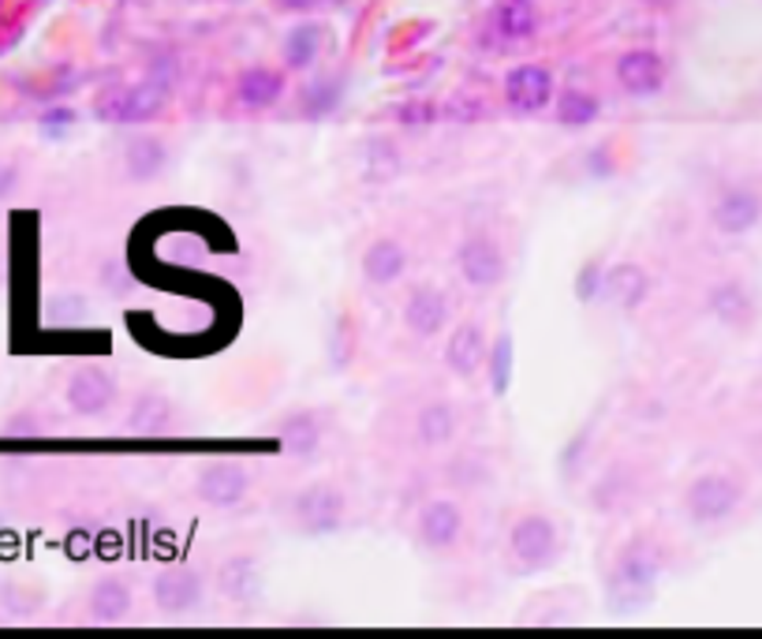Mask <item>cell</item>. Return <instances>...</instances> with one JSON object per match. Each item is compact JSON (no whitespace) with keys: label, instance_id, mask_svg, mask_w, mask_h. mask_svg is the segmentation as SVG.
<instances>
[{"label":"cell","instance_id":"1","mask_svg":"<svg viewBox=\"0 0 762 639\" xmlns=\"http://www.w3.org/2000/svg\"><path fill=\"white\" fill-rule=\"evenodd\" d=\"M662 572L665 550L654 535L639 531L632 539H625L606 569L609 606L620 609V614H632V609L647 606L654 598L658 584H662Z\"/></svg>","mask_w":762,"mask_h":639},{"label":"cell","instance_id":"2","mask_svg":"<svg viewBox=\"0 0 762 639\" xmlns=\"http://www.w3.org/2000/svg\"><path fill=\"white\" fill-rule=\"evenodd\" d=\"M744 502H748L744 475L729 472V467H707V472L688 478V486L681 494V513L692 528L714 531V528H726L732 516L744 509Z\"/></svg>","mask_w":762,"mask_h":639},{"label":"cell","instance_id":"3","mask_svg":"<svg viewBox=\"0 0 762 639\" xmlns=\"http://www.w3.org/2000/svg\"><path fill=\"white\" fill-rule=\"evenodd\" d=\"M285 520L291 531L307 539H329V535H341L352 520V497L333 478H310L288 497Z\"/></svg>","mask_w":762,"mask_h":639},{"label":"cell","instance_id":"4","mask_svg":"<svg viewBox=\"0 0 762 639\" xmlns=\"http://www.w3.org/2000/svg\"><path fill=\"white\" fill-rule=\"evenodd\" d=\"M508 561H512L516 572H545L561 561L564 553V535L561 524L545 513H520L508 528Z\"/></svg>","mask_w":762,"mask_h":639},{"label":"cell","instance_id":"5","mask_svg":"<svg viewBox=\"0 0 762 639\" xmlns=\"http://www.w3.org/2000/svg\"><path fill=\"white\" fill-rule=\"evenodd\" d=\"M210 598V576L199 565H165L150 576V603L162 617H191Z\"/></svg>","mask_w":762,"mask_h":639},{"label":"cell","instance_id":"6","mask_svg":"<svg viewBox=\"0 0 762 639\" xmlns=\"http://www.w3.org/2000/svg\"><path fill=\"white\" fill-rule=\"evenodd\" d=\"M411 535H416V547L434 553V558H445V553L460 550L467 535V509L449 494H434L419 505L416 524H411Z\"/></svg>","mask_w":762,"mask_h":639},{"label":"cell","instance_id":"7","mask_svg":"<svg viewBox=\"0 0 762 639\" xmlns=\"http://www.w3.org/2000/svg\"><path fill=\"white\" fill-rule=\"evenodd\" d=\"M453 262H456L460 280H464L472 293H494V288H501L508 280V251L501 247V240L483 229L467 232V236L456 243Z\"/></svg>","mask_w":762,"mask_h":639},{"label":"cell","instance_id":"8","mask_svg":"<svg viewBox=\"0 0 762 639\" xmlns=\"http://www.w3.org/2000/svg\"><path fill=\"white\" fill-rule=\"evenodd\" d=\"M251 486L254 483H251V472H247V464H243V460H236V456H210V460H202L199 472H195L191 491L206 505V509L232 513L251 497Z\"/></svg>","mask_w":762,"mask_h":639},{"label":"cell","instance_id":"9","mask_svg":"<svg viewBox=\"0 0 762 639\" xmlns=\"http://www.w3.org/2000/svg\"><path fill=\"white\" fill-rule=\"evenodd\" d=\"M710 229L721 240H744L762 224V187L751 180H732L714 195L707 210Z\"/></svg>","mask_w":762,"mask_h":639},{"label":"cell","instance_id":"10","mask_svg":"<svg viewBox=\"0 0 762 639\" xmlns=\"http://www.w3.org/2000/svg\"><path fill=\"white\" fill-rule=\"evenodd\" d=\"M120 397V378L117 371L106 363H79L71 366L68 385H64V400L75 416L82 419H101L112 411V404Z\"/></svg>","mask_w":762,"mask_h":639},{"label":"cell","instance_id":"11","mask_svg":"<svg viewBox=\"0 0 762 639\" xmlns=\"http://www.w3.org/2000/svg\"><path fill=\"white\" fill-rule=\"evenodd\" d=\"M168 93L157 87V82H131V87H109L98 93V101H93V112H98V120H106V124H120V128H135V124H146V120H154L157 112L165 109Z\"/></svg>","mask_w":762,"mask_h":639},{"label":"cell","instance_id":"12","mask_svg":"<svg viewBox=\"0 0 762 639\" xmlns=\"http://www.w3.org/2000/svg\"><path fill=\"white\" fill-rule=\"evenodd\" d=\"M703 307L729 333H751L759 322V296L744 277H718L703 293Z\"/></svg>","mask_w":762,"mask_h":639},{"label":"cell","instance_id":"13","mask_svg":"<svg viewBox=\"0 0 762 639\" xmlns=\"http://www.w3.org/2000/svg\"><path fill=\"white\" fill-rule=\"evenodd\" d=\"M273 434H277L285 456L299 460V464H310L325 449L329 416L322 408H288L273 419Z\"/></svg>","mask_w":762,"mask_h":639},{"label":"cell","instance_id":"14","mask_svg":"<svg viewBox=\"0 0 762 639\" xmlns=\"http://www.w3.org/2000/svg\"><path fill=\"white\" fill-rule=\"evenodd\" d=\"M213 591L224 598V603L251 609L262 603V591H266V576H262V561L258 553L236 550V553H224L213 569Z\"/></svg>","mask_w":762,"mask_h":639},{"label":"cell","instance_id":"15","mask_svg":"<svg viewBox=\"0 0 762 639\" xmlns=\"http://www.w3.org/2000/svg\"><path fill=\"white\" fill-rule=\"evenodd\" d=\"M553 93H557V79L545 64H516V68L505 71L501 79V98L505 106L520 117H534V112L550 109L553 106Z\"/></svg>","mask_w":762,"mask_h":639},{"label":"cell","instance_id":"16","mask_svg":"<svg viewBox=\"0 0 762 639\" xmlns=\"http://www.w3.org/2000/svg\"><path fill=\"white\" fill-rule=\"evenodd\" d=\"M400 322L416 341H434V337L445 333L449 322H453V304H449L445 288L430 285V280L411 288V293L404 296Z\"/></svg>","mask_w":762,"mask_h":639},{"label":"cell","instance_id":"17","mask_svg":"<svg viewBox=\"0 0 762 639\" xmlns=\"http://www.w3.org/2000/svg\"><path fill=\"white\" fill-rule=\"evenodd\" d=\"M614 75H617V87L628 98H654L670 82V64L651 45H639V49H625L617 56Z\"/></svg>","mask_w":762,"mask_h":639},{"label":"cell","instance_id":"18","mask_svg":"<svg viewBox=\"0 0 762 639\" xmlns=\"http://www.w3.org/2000/svg\"><path fill=\"white\" fill-rule=\"evenodd\" d=\"M486 355H490V337H486V326L478 322V318H464V322H456L449 329L441 360H445L453 378L472 382L475 374H483Z\"/></svg>","mask_w":762,"mask_h":639},{"label":"cell","instance_id":"19","mask_svg":"<svg viewBox=\"0 0 762 639\" xmlns=\"http://www.w3.org/2000/svg\"><path fill=\"white\" fill-rule=\"evenodd\" d=\"M411 266V251L400 236H374L360 255V274L371 288L400 285Z\"/></svg>","mask_w":762,"mask_h":639},{"label":"cell","instance_id":"20","mask_svg":"<svg viewBox=\"0 0 762 639\" xmlns=\"http://www.w3.org/2000/svg\"><path fill=\"white\" fill-rule=\"evenodd\" d=\"M135 609V587L120 572H101L87 587V617L93 625H120Z\"/></svg>","mask_w":762,"mask_h":639},{"label":"cell","instance_id":"21","mask_svg":"<svg viewBox=\"0 0 762 639\" xmlns=\"http://www.w3.org/2000/svg\"><path fill=\"white\" fill-rule=\"evenodd\" d=\"M288 90V71L285 68H273V64H251L236 75L232 82V98H236L240 109L247 112H266L285 98Z\"/></svg>","mask_w":762,"mask_h":639},{"label":"cell","instance_id":"22","mask_svg":"<svg viewBox=\"0 0 762 639\" xmlns=\"http://www.w3.org/2000/svg\"><path fill=\"white\" fill-rule=\"evenodd\" d=\"M124 176L131 184H157L168 173V162H173V150L162 135L154 131H139L124 143Z\"/></svg>","mask_w":762,"mask_h":639},{"label":"cell","instance_id":"23","mask_svg":"<svg viewBox=\"0 0 762 639\" xmlns=\"http://www.w3.org/2000/svg\"><path fill=\"white\" fill-rule=\"evenodd\" d=\"M601 299H606L614 311L632 315L651 299V274L639 262H617L606 266V280H601Z\"/></svg>","mask_w":762,"mask_h":639},{"label":"cell","instance_id":"24","mask_svg":"<svg viewBox=\"0 0 762 639\" xmlns=\"http://www.w3.org/2000/svg\"><path fill=\"white\" fill-rule=\"evenodd\" d=\"M176 422H180V408L173 404V397L154 389L139 393L128 408V434L135 438H165L176 430Z\"/></svg>","mask_w":762,"mask_h":639},{"label":"cell","instance_id":"25","mask_svg":"<svg viewBox=\"0 0 762 639\" xmlns=\"http://www.w3.org/2000/svg\"><path fill=\"white\" fill-rule=\"evenodd\" d=\"M411 434L419 449H449L460 434V411L453 400H427L411 419Z\"/></svg>","mask_w":762,"mask_h":639},{"label":"cell","instance_id":"26","mask_svg":"<svg viewBox=\"0 0 762 639\" xmlns=\"http://www.w3.org/2000/svg\"><path fill=\"white\" fill-rule=\"evenodd\" d=\"M636 497V472L628 464H614L609 472H601L595 478V486L587 491V505L601 516H614L620 509H628Z\"/></svg>","mask_w":762,"mask_h":639},{"label":"cell","instance_id":"27","mask_svg":"<svg viewBox=\"0 0 762 639\" xmlns=\"http://www.w3.org/2000/svg\"><path fill=\"white\" fill-rule=\"evenodd\" d=\"M360 318L352 311H341L329 322V333H325V363L333 374H344L352 371L355 360H360Z\"/></svg>","mask_w":762,"mask_h":639},{"label":"cell","instance_id":"28","mask_svg":"<svg viewBox=\"0 0 762 639\" xmlns=\"http://www.w3.org/2000/svg\"><path fill=\"white\" fill-rule=\"evenodd\" d=\"M490 26L494 34L501 37V42H531L534 34H539L542 19H539V8H534V0H501V4L494 8L490 15Z\"/></svg>","mask_w":762,"mask_h":639},{"label":"cell","instance_id":"29","mask_svg":"<svg viewBox=\"0 0 762 639\" xmlns=\"http://www.w3.org/2000/svg\"><path fill=\"white\" fill-rule=\"evenodd\" d=\"M601 117V98L598 93H590L587 87H576V82H568V87H561L557 93H553V120H557L561 128H590L595 120Z\"/></svg>","mask_w":762,"mask_h":639},{"label":"cell","instance_id":"30","mask_svg":"<svg viewBox=\"0 0 762 639\" xmlns=\"http://www.w3.org/2000/svg\"><path fill=\"white\" fill-rule=\"evenodd\" d=\"M486 374H490V393L497 400L508 397V389H512V374H516V341L508 329H501V333L490 341V355H486Z\"/></svg>","mask_w":762,"mask_h":639},{"label":"cell","instance_id":"31","mask_svg":"<svg viewBox=\"0 0 762 639\" xmlns=\"http://www.w3.org/2000/svg\"><path fill=\"white\" fill-rule=\"evenodd\" d=\"M322 56V31L314 23H299L285 37V71H307Z\"/></svg>","mask_w":762,"mask_h":639},{"label":"cell","instance_id":"32","mask_svg":"<svg viewBox=\"0 0 762 639\" xmlns=\"http://www.w3.org/2000/svg\"><path fill=\"white\" fill-rule=\"evenodd\" d=\"M449 483L460 486V491H483V486L494 483V464L483 453H464L449 464Z\"/></svg>","mask_w":762,"mask_h":639},{"label":"cell","instance_id":"33","mask_svg":"<svg viewBox=\"0 0 762 639\" xmlns=\"http://www.w3.org/2000/svg\"><path fill=\"white\" fill-rule=\"evenodd\" d=\"M595 449V422H583V427L572 434L568 445L561 449L557 464H561V475L568 478V483H576V478L583 475V467H587V453Z\"/></svg>","mask_w":762,"mask_h":639},{"label":"cell","instance_id":"34","mask_svg":"<svg viewBox=\"0 0 762 639\" xmlns=\"http://www.w3.org/2000/svg\"><path fill=\"white\" fill-rule=\"evenodd\" d=\"M336 106H341V82L336 79H314L303 90V98H299V109H303V117L310 120L329 117Z\"/></svg>","mask_w":762,"mask_h":639},{"label":"cell","instance_id":"35","mask_svg":"<svg viewBox=\"0 0 762 639\" xmlns=\"http://www.w3.org/2000/svg\"><path fill=\"white\" fill-rule=\"evenodd\" d=\"M601 280H606V262H601V255L583 262V266L576 269V277H572V293H576V304H583V307L601 304Z\"/></svg>","mask_w":762,"mask_h":639},{"label":"cell","instance_id":"36","mask_svg":"<svg viewBox=\"0 0 762 639\" xmlns=\"http://www.w3.org/2000/svg\"><path fill=\"white\" fill-rule=\"evenodd\" d=\"M583 168H587L590 180H614L620 173V157H617V143L614 139H601L598 146H590L583 154Z\"/></svg>","mask_w":762,"mask_h":639},{"label":"cell","instance_id":"37","mask_svg":"<svg viewBox=\"0 0 762 639\" xmlns=\"http://www.w3.org/2000/svg\"><path fill=\"white\" fill-rule=\"evenodd\" d=\"M4 434H12V438H34V434H42L45 430V422L42 419H34V411H15L12 419H4Z\"/></svg>","mask_w":762,"mask_h":639},{"label":"cell","instance_id":"38","mask_svg":"<svg viewBox=\"0 0 762 639\" xmlns=\"http://www.w3.org/2000/svg\"><path fill=\"white\" fill-rule=\"evenodd\" d=\"M15 184H19L15 165H0V199H8L15 191Z\"/></svg>","mask_w":762,"mask_h":639},{"label":"cell","instance_id":"39","mask_svg":"<svg viewBox=\"0 0 762 639\" xmlns=\"http://www.w3.org/2000/svg\"><path fill=\"white\" fill-rule=\"evenodd\" d=\"M273 4H277L280 12H310V8H318L322 0H273Z\"/></svg>","mask_w":762,"mask_h":639},{"label":"cell","instance_id":"40","mask_svg":"<svg viewBox=\"0 0 762 639\" xmlns=\"http://www.w3.org/2000/svg\"><path fill=\"white\" fill-rule=\"evenodd\" d=\"M322 4H344V0H322Z\"/></svg>","mask_w":762,"mask_h":639}]
</instances>
